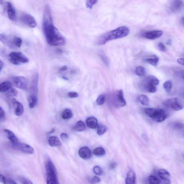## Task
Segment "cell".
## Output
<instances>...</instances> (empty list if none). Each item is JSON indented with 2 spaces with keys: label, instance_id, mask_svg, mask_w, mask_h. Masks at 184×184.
<instances>
[{
  "label": "cell",
  "instance_id": "obj_1",
  "mask_svg": "<svg viewBox=\"0 0 184 184\" xmlns=\"http://www.w3.org/2000/svg\"><path fill=\"white\" fill-rule=\"evenodd\" d=\"M43 29L48 44L52 46H61L65 44L64 36L53 24L51 8L49 4L45 6L43 23Z\"/></svg>",
  "mask_w": 184,
  "mask_h": 184
},
{
  "label": "cell",
  "instance_id": "obj_2",
  "mask_svg": "<svg viewBox=\"0 0 184 184\" xmlns=\"http://www.w3.org/2000/svg\"><path fill=\"white\" fill-rule=\"evenodd\" d=\"M129 33L130 30L128 27H120L100 36L97 40L96 44L99 45H103L110 41L125 37Z\"/></svg>",
  "mask_w": 184,
  "mask_h": 184
},
{
  "label": "cell",
  "instance_id": "obj_3",
  "mask_svg": "<svg viewBox=\"0 0 184 184\" xmlns=\"http://www.w3.org/2000/svg\"><path fill=\"white\" fill-rule=\"evenodd\" d=\"M45 170L47 184H60L55 165L50 158L47 159L46 161Z\"/></svg>",
  "mask_w": 184,
  "mask_h": 184
},
{
  "label": "cell",
  "instance_id": "obj_4",
  "mask_svg": "<svg viewBox=\"0 0 184 184\" xmlns=\"http://www.w3.org/2000/svg\"><path fill=\"white\" fill-rule=\"evenodd\" d=\"M159 83V81L156 77L150 75L142 80L140 85V88L145 92L154 93L156 91V86Z\"/></svg>",
  "mask_w": 184,
  "mask_h": 184
},
{
  "label": "cell",
  "instance_id": "obj_5",
  "mask_svg": "<svg viewBox=\"0 0 184 184\" xmlns=\"http://www.w3.org/2000/svg\"><path fill=\"white\" fill-rule=\"evenodd\" d=\"M145 112L149 117L158 123L163 122L167 117L166 112L162 109L146 108Z\"/></svg>",
  "mask_w": 184,
  "mask_h": 184
},
{
  "label": "cell",
  "instance_id": "obj_6",
  "mask_svg": "<svg viewBox=\"0 0 184 184\" xmlns=\"http://www.w3.org/2000/svg\"><path fill=\"white\" fill-rule=\"evenodd\" d=\"M9 61L12 64L19 65L22 63H28L29 60L23 54L20 52H13L9 54Z\"/></svg>",
  "mask_w": 184,
  "mask_h": 184
},
{
  "label": "cell",
  "instance_id": "obj_7",
  "mask_svg": "<svg viewBox=\"0 0 184 184\" xmlns=\"http://www.w3.org/2000/svg\"><path fill=\"white\" fill-rule=\"evenodd\" d=\"M163 105L166 107L175 111L182 110L183 106L179 103L176 97L166 100L163 103Z\"/></svg>",
  "mask_w": 184,
  "mask_h": 184
},
{
  "label": "cell",
  "instance_id": "obj_8",
  "mask_svg": "<svg viewBox=\"0 0 184 184\" xmlns=\"http://www.w3.org/2000/svg\"><path fill=\"white\" fill-rule=\"evenodd\" d=\"M20 20L26 25L31 28H34L37 25V22L32 16L28 13H23L20 16Z\"/></svg>",
  "mask_w": 184,
  "mask_h": 184
},
{
  "label": "cell",
  "instance_id": "obj_9",
  "mask_svg": "<svg viewBox=\"0 0 184 184\" xmlns=\"http://www.w3.org/2000/svg\"><path fill=\"white\" fill-rule=\"evenodd\" d=\"M13 81L15 86L23 90L28 89V82L26 79L23 76H16L13 78Z\"/></svg>",
  "mask_w": 184,
  "mask_h": 184
},
{
  "label": "cell",
  "instance_id": "obj_10",
  "mask_svg": "<svg viewBox=\"0 0 184 184\" xmlns=\"http://www.w3.org/2000/svg\"><path fill=\"white\" fill-rule=\"evenodd\" d=\"M14 146L16 148L25 154H32L34 153V150L32 147L25 143H19Z\"/></svg>",
  "mask_w": 184,
  "mask_h": 184
},
{
  "label": "cell",
  "instance_id": "obj_11",
  "mask_svg": "<svg viewBox=\"0 0 184 184\" xmlns=\"http://www.w3.org/2000/svg\"><path fill=\"white\" fill-rule=\"evenodd\" d=\"M15 36L11 37L4 34H1L0 35V40L1 42L12 48H15L16 47L15 43Z\"/></svg>",
  "mask_w": 184,
  "mask_h": 184
},
{
  "label": "cell",
  "instance_id": "obj_12",
  "mask_svg": "<svg viewBox=\"0 0 184 184\" xmlns=\"http://www.w3.org/2000/svg\"><path fill=\"white\" fill-rule=\"evenodd\" d=\"M6 10L9 19L12 21H15L16 20L17 14L15 9L10 2L7 3Z\"/></svg>",
  "mask_w": 184,
  "mask_h": 184
},
{
  "label": "cell",
  "instance_id": "obj_13",
  "mask_svg": "<svg viewBox=\"0 0 184 184\" xmlns=\"http://www.w3.org/2000/svg\"><path fill=\"white\" fill-rule=\"evenodd\" d=\"M115 96V103L117 105L123 107L126 105V101L124 99L123 92L122 90L118 91Z\"/></svg>",
  "mask_w": 184,
  "mask_h": 184
},
{
  "label": "cell",
  "instance_id": "obj_14",
  "mask_svg": "<svg viewBox=\"0 0 184 184\" xmlns=\"http://www.w3.org/2000/svg\"><path fill=\"white\" fill-rule=\"evenodd\" d=\"M163 34L162 31L154 30L146 32L143 34V36L147 39L154 40L160 37Z\"/></svg>",
  "mask_w": 184,
  "mask_h": 184
},
{
  "label": "cell",
  "instance_id": "obj_15",
  "mask_svg": "<svg viewBox=\"0 0 184 184\" xmlns=\"http://www.w3.org/2000/svg\"><path fill=\"white\" fill-rule=\"evenodd\" d=\"M12 103L15 108V114L17 116H20L24 112L23 105L20 102L17 101L15 99H12Z\"/></svg>",
  "mask_w": 184,
  "mask_h": 184
},
{
  "label": "cell",
  "instance_id": "obj_16",
  "mask_svg": "<svg viewBox=\"0 0 184 184\" xmlns=\"http://www.w3.org/2000/svg\"><path fill=\"white\" fill-rule=\"evenodd\" d=\"M38 75L37 73L34 74L32 80L31 87V95H37L38 92Z\"/></svg>",
  "mask_w": 184,
  "mask_h": 184
},
{
  "label": "cell",
  "instance_id": "obj_17",
  "mask_svg": "<svg viewBox=\"0 0 184 184\" xmlns=\"http://www.w3.org/2000/svg\"><path fill=\"white\" fill-rule=\"evenodd\" d=\"M79 154L81 158L85 160L89 159L92 155L91 151L87 147H81L79 150Z\"/></svg>",
  "mask_w": 184,
  "mask_h": 184
},
{
  "label": "cell",
  "instance_id": "obj_18",
  "mask_svg": "<svg viewBox=\"0 0 184 184\" xmlns=\"http://www.w3.org/2000/svg\"><path fill=\"white\" fill-rule=\"evenodd\" d=\"M4 132L5 133L7 137L8 138V139L10 141L13 146H15L19 143L16 136L12 131L8 129H4Z\"/></svg>",
  "mask_w": 184,
  "mask_h": 184
},
{
  "label": "cell",
  "instance_id": "obj_19",
  "mask_svg": "<svg viewBox=\"0 0 184 184\" xmlns=\"http://www.w3.org/2000/svg\"><path fill=\"white\" fill-rule=\"evenodd\" d=\"M183 2L182 1L176 0L172 1L170 6V10L172 12H178L182 8Z\"/></svg>",
  "mask_w": 184,
  "mask_h": 184
},
{
  "label": "cell",
  "instance_id": "obj_20",
  "mask_svg": "<svg viewBox=\"0 0 184 184\" xmlns=\"http://www.w3.org/2000/svg\"><path fill=\"white\" fill-rule=\"evenodd\" d=\"M136 177L134 171L132 170H129L126 177V184H136Z\"/></svg>",
  "mask_w": 184,
  "mask_h": 184
},
{
  "label": "cell",
  "instance_id": "obj_21",
  "mask_svg": "<svg viewBox=\"0 0 184 184\" xmlns=\"http://www.w3.org/2000/svg\"><path fill=\"white\" fill-rule=\"evenodd\" d=\"M49 144L52 147H60L62 145L60 140L55 136H52L49 138Z\"/></svg>",
  "mask_w": 184,
  "mask_h": 184
},
{
  "label": "cell",
  "instance_id": "obj_22",
  "mask_svg": "<svg viewBox=\"0 0 184 184\" xmlns=\"http://www.w3.org/2000/svg\"><path fill=\"white\" fill-rule=\"evenodd\" d=\"M86 124L88 128L91 129H95L96 128L98 122L96 118L91 117L88 118L86 120Z\"/></svg>",
  "mask_w": 184,
  "mask_h": 184
},
{
  "label": "cell",
  "instance_id": "obj_23",
  "mask_svg": "<svg viewBox=\"0 0 184 184\" xmlns=\"http://www.w3.org/2000/svg\"><path fill=\"white\" fill-rule=\"evenodd\" d=\"M158 175L162 180H165L169 179L170 174L167 170L161 169H159L157 172Z\"/></svg>",
  "mask_w": 184,
  "mask_h": 184
},
{
  "label": "cell",
  "instance_id": "obj_24",
  "mask_svg": "<svg viewBox=\"0 0 184 184\" xmlns=\"http://www.w3.org/2000/svg\"><path fill=\"white\" fill-rule=\"evenodd\" d=\"M38 102L37 96L30 95L29 99V108H33L37 105Z\"/></svg>",
  "mask_w": 184,
  "mask_h": 184
},
{
  "label": "cell",
  "instance_id": "obj_25",
  "mask_svg": "<svg viewBox=\"0 0 184 184\" xmlns=\"http://www.w3.org/2000/svg\"><path fill=\"white\" fill-rule=\"evenodd\" d=\"M12 88V83L10 81H6L2 83L0 85V92H3L8 91Z\"/></svg>",
  "mask_w": 184,
  "mask_h": 184
},
{
  "label": "cell",
  "instance_id": "obj_26",
  "mask_svg": "<svg viewBox=\"0 0 184 184\" xmlns=\"http://www.w3.org/2000/svg\"><path fill=\"white\" fill-rule=\"evenodd\" d=\"M85 128L84 123L81 120L77 122L73 128L74 130L78 132L83 131L85 130Z\"/></svg>",
  "mask_w": 184,
  "mask_h": 184
},
{
  "label": "cell",
  "instance_id": "obj_27",
  "mask_svg": "<svg viewBox=\"0 0 184 184\" xmlns=\"http://www.w3.org/2000/svg\"><path fill=\"white\" fill-rule=\"evenodd\" d=\"M146 62L149 63L150 64L154 66H156L157 65L159 61V59L155 56L149 57L146 59Z\"/></svg>",
  "mask_w": 184,
  "mask_h": 184
},
{
  "label": "cell",
  "instance_id": "obj_28",
  "mask_svg": "<svg viewBox=\"0 0 184 184\" xmlns=\"http://www.w3.org/2000/svg\"><path fill=\"white\" fill-rule=\"evenodd\" d=\"M73 116V113L72 110L70 109H66L63 111L62 114V119L65 120L71 119Z\"/></svg>",
  "mask_w": 184,
  "mask_h": 184
},
{
  "label": "cell",
  "instance_id": "obj_29",
  "mask_svg": "<svg viewBox=\"0 0 184 184\" xmlns=\"http://www.w3.org/2000/svg\"><path fill=\"white\" fill-rule=\"evenodd\" d=\"M0 182L3 184H17L13 179L6 178L2 174L0 175Z\"/></svg>",
  "mask_w": 184,
  "mask_h": 184
},
{
  "label": "cell",
  "instance_id": "obj_30",
  "mask_svg": "<svg viewBox=\"0 0 184 184\" xmlns=\"http://www.w3.org/2000/svg\"><path fill=\"white\" fill-rule=\"evenodd\" d=\"M138 101L143 105H148L149 104V99L146 95H141L138 97Z\"/></svg>",
  "mask_w": 184,
  "mask_h": 184
},
{
  "label": "cell",
  "instance_id": "obj_31",
  "mask_svg": "<svg viewBox=\"0 0 184 184\" xmlns=\"http://www.w3.org/2000/svg\"><path fill=\"white\" fill-rule=\"evenodd\" d=\"M93 153L96 156H102L105 154V150L102 147H97L94 150Z\"/></svg>",
  "mask_w": 184,
  "mask_h": 184
},
{
  "label": "cell",
  "instance_id": "obj_32",
  "mask_svg": "<svg viewBox=\"0 0 184 184\" xmlns=\"http://www.w3.org/2000/svg\"><path fill=\"white\" fill-rule=\"evenodd\" d=\"M148 181L150 184H160L161 181L157 177L154 176H150L148 177Z\"/></svg>",
  "mask_w": 184,
  "mask_h": 184
},
{
  "label": "cell",
  "instance_id": "obj_33",
  "mask_svg": "<svg viewBox=\"0 0 184 184\" xmlns=\"http://www.w3.org/2000/svg\"><path fill=\"white\" fill-rule=\"evenodd\" d=\"M107 131L106 127L104 125L101 124L99 125L97 129V133L100 135L104 134Z\"/></svg>",
  "mask_w": 184,
  "mask_h": 184
},
{
  "label": "cell",
  "instance_id": "obj_34",
  "mask_svg": "<svg viewBox=\"0 0 184 184\" xmlns=\"http://www.w3.org/2000/svg\"><path fill=\"white\" fill-rule=\"evenodd\" d=\"M173 84L171 81L168 80L164 83L163 86L166 91L169 92L172 90Z\"/></svg>",
  "mask_w": 184,
  "mask_h": 184
},
{
  "label": "cell",
  "instance_id": "obj_35",
  "mask_svg": "<svg viewBox=\"0 0 184 184\" xmlns=\"http://www.w3.org/2000/svg\"><path fill=\"white\" fill-rule=\"evenodd\" d=\"M135 73L137 76H144L145 74V68L142 66H138L136 69Z\"/></svg>",
  "mask_w": 184,
  "mask_h": 184
},
{
  "label": "cell",
  "instance_id": "obj_36",
  "mask_svg": "<svg viewBox=\"0 0 184 184\" xmlns=\"http://www.w3.org/2000/svg\"><path fill=\"white\" fill-rule=\"evenodd\" d=\"M105 97L104 95H100L96 99V103L98 105H103L105 101Z\"/></svg>",
  "mask_w": 184,
  "mask_h": 184
},
{
  "label": "cell",
  "instance_id": "obj_37",
  "mask_svg": "<svg viewBox=\"0 0 184 184\" xmlns=\"http://www.w3.org/2000/svg\"><path fill=\"white\" fill-rule=\"evenodd\" d=\"M7 92L8 96L11 97L16 96L18 94L17 90L13 88H11Z\"/></svg>",
  "mask_w": 184,
  "mask_h": 184
},
{
  "label": "cell",
  "instance_id": "obj_38",
  "mask_svg": "<svg viewBox=\"0 0 184 184\" xmlns=\"http://www.w3.org/2000/svg\"><path fill=\"white\" fill-rule=\"evenodd\" d=\"M93 171L97 175L101 176L103 173V170L101 167L98 166H96L94 167V168H93Z\"/></svg>",
  "mask_w": 184,
  "mask_h": 184
},
{
  "label": "cell",
  "instance_id": "obj_39",
  "mask_svg": "<svg viewBox=\"0 0 184 184\" xmlns=\"http://www.w3.org/2000/svg\"><path fill=\"white\" fill-rule=\"evenodd\" d=\"M97 1H88L86 2V5L88 8L92 9L93 6L97 3Z\"/></svg>",
  "mask_w": 184,
  "mask_h": 184
},
{
  "label": "cell",
  "instance_id": "obj_40",
  "mask_svg": "<svg viewBox=\"0 0 184 184\" xmlns=\"http://www.w3.org/2000/svg\"><path fill=\"white\" fill-rule=\"evenodd\" d=\"M0 114H1V117H0L1 122V123L3 122L5 120L6 114L5 112H4L3 109L1 107L0 108Z\"/></svg>",
  "mask_w": 184,
  "mask_h": 184
},
{
  "label": "cell",
  "instance_id": "obj_41",
  "mask_svg": "<svg viewBox=\"0 0 184 184\" xmlns=\"http://www.w3.org/2000/svg\"><path fill=\"white\" fill-rule=\"evenodd\" d=\"M15 43L16 47H21L22 40L21 38L15 36Z\"/></svg>",
  "mask_w": 184,
  "mask_h": 184
},
{
  "label": "cell",
  "instance_id": "obj_42",
  "mask_svg": "<svg viewBox=\"0 0 184 184\" xmlns=\"http://www.w3.org/2000/svg\"><path fill=\"white\" fill-rule=\"evenodd\" d=\"M158 46L159 49L161 51L163 52H165L166 51V48L164 44L163 43L161 42L158 43Z\"/></svg>",
  "mask_w": 184,
  "mask_h": 184
},
{
  "label": "cell",
  "instance_id": "obj_43",
  "mask_svg": "<svg viewBox=\"0 0 184 184\" xmlns=\"http://www.w3.org/2000/svg\"><path fill=\"white\" fill-rule=\"evenodd\" d=\"M68 96L71 98H76L79 96V94L78 93L74 92H70L68 93Z\"/></svg>",
  "mask_w": 184,
  "mask_h": 184
},
{
  "label": "cell",
  "instance_id": "obj_44",
  "mask_svg": "<svg viewBox=\"0 0 184 184\" xmlns=\"http://www.w3.org/2000/svg\"><path fill=\"white\" fill-rule=\"evenodd\" d=\"M21 182L22 184H34L30 180L25 178H22Z\"/></svg>",
  "mask_w": 184,
  "mask_h": 184
},
{
  "label": "cell",
  "instance_id": "obj_45",
  "mask_svg": "<svg viewBox=\"0 0 184 184\" xmlns=\"http://www.w3.org/2000/svg\"><path fill=\"white\" fill-rule=\"evenodd\" d=\"M61 139H62L63 141H65L68 140L69 138V136L67 133H63L61 134L60 135Z\"/></svg>",
  "mask_w": 184,
  "mask_h": 184
},
{
  "label": "cell",
  "instance_id": "obj_46",
  "mask_svg": "<svg viewBox=\"0 0 184 184\" xmlns=\"http://www.w3.org/2000/svg\"><path fill=\"white\" fill-rule=\"evenodd\" d=\"M174 126L176 128L181 129L183 128L184 125L181 123L177 122L174 123Z\"/></svg>",
  "mask_w": 184,
  "mask_h": 184
},
{
  "label": "cell",
  "instance_id": "obj_47",
  "mask_svg": "<svg viewBox=\"0 0 184 184\" xmlns=\"http://www.w3.org/2000/svg\"><path fill=\"white\" fill-rule=\"evenodd\" d=\"M101 58L102 59V60H103L104 62L107 66H109V62L108 60V59L105 56L101 55Z\"/></svg>",
  "mask_w": 184,
  "mask_h": 184
},
{
  "label": "cell",
  "instance_id": "obj_48",
  "mask_svg": "<svg viewBox=\"0 0 184 184\" xmlns=\"http://www.w3.org/2000/svg\"><path fill=\"white\" fill-rule=\"evenodd\" d=\"M101 181V179H100L98 177L96 176L93 177L92 180V182L94 183H99Z\"/></svg>",
  "mask_w": 184,
  "mask_h": 184
},
{
  "label": "cell",
  "instance_id": "obj_49",
  "mask_svg": "<svg viewBox=\"0 0 184 184\" xmlns=\"http://www.w3.org/2000/svg\"><path fill=\"white\" fill-rule=\"evenodd\" d=\"M177 62L179 64L184 66V59L182 58H179L177 60Z\"/></svg>",
  "mask_w": 184,
  "mask_h": 184
},
{
  "label": "cell",
  "instance_id": "obj_50",
  "mask_svg": "<svg viewBox=\"0 0 184 184\" xmlns=\"http://www.w3.org/2000/svg\"><path fill=\"white\" fill-rule=\"evenodd\" d=\"M116 163H111L110 165V168L111 169H114L116 167Z\"/></svg>",
  "mask_w": 184,
  "mask_h": 184
},
{
  "label": "cell",
  "instance_id": "obj_51",
  "mask_svg": "<svg viewBox=\"0 0 184 184\" xmlns=\"http://www.w3.org/2000/svg\"><path fill=\"white\" fill-rule=\"evenodd\" d=\"M178 74L182 78L184 79V71L181 70V71L178 72Z\"/></svg>",
  "mask_w": 184,
  "mask_h": 184
},
{
  "label": "cell",
  "instance_id": "obj_52",
  "mask_svg": "<svg viewBox=\"0 0 184 184\" xmlns=\"http://www.w3.org/2000/svg\"><path fill=\"white\" fill-rule=\"evenodd\" d=\"M67 68L68 67L66 65L63 66L61 67L60 69V71H65L67 70Z\"/></svg>",
  "mask_w": 184,
  "mask_h": 184
},
{
  "label": "cell",
  "instance_id": "obj_53",
  "mask_svg": "<svg viewBox=\"0 0 184 184\" xmlns=\"http://www.w3.org/2000/svg\"><path fill=\"white\" fill-rule=\"evenodd\" d=\"M162 184H171V181L169 179H167L165 180H163Z\"/></svg>",
  "mask_w": 184,
  "mask_h": 184
},
{
  "label": "cell",
  "instance_id": "obj_54",
  "mask_svg": "<svg viewBox=\"0 0 184 184\" xmlns=\"http://www.w3.org/2000/svg\"><path fill=\"white\" fill-rule=\"evenodd\" d=\"M1 68H0V72L2 71V69H3V67H4V63L2 62L1 61Z\"/></svg>",
  "mask_w": 184,
  "mask_h": 184
},
{
  "label": "cell",
  "instance_id": "obj_55",
  "mask_svg": "<svg viewBox=\"0 0 184 184\" xmlns=\"http://www.w3.org/2000/svg\"><path fill=\"white\" fill-rule=\"evenodd\" d=\"M171 43H172V40L170 39H169L168 40L167 42V44L168 45H170L171 44Z\"/></svg>",
  "mask_w": 184,
  "mask_h": 184
},
{
  "label": "cell",
  "instance_id": "obj_56",
  "mask_svg": "<svg viewBox=\"0 0 184 184\" xmlns=\"http://www.w3.org/2000/svg\"><path fill=\"white\" fill-rule=\"evenodd\" d=\"M55 131L54 129H53L51 131H50L49 132V133H52L54 132Z\"/></svg>",
  "mask_w": 184,
  "mask_h": 184
},
{
  "label": "cell",
  "instance_id": "obj_57",
  "mask_svg": "<svg viewBox=\"0 0 184 184\" xmlns=\"http://www.w3.org/2000/svg\"><path fill=\"white\" fill-rule=\"evenodd\" d=\"M183 21L184 22V17L183 18Z\"/></svg>",
  "mask_w": 184,
  "mask_h": 184
}]
</instances>
